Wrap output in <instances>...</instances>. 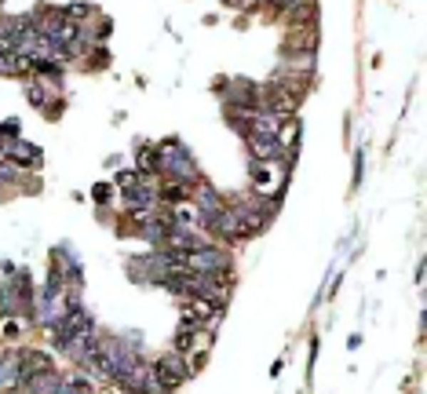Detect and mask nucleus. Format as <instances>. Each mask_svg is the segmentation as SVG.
Returning a JSON list of instances; mask_svg holds the SVG:
<instances>
[{
  "mask_svg": "<svg viewBox=\"0 0 427 394\" xmlns=\"http://www.w3.org/2000/svg\"><path fill=\"white\" fill-rule=\"evenodd\" d=\"M227 263H230V256L223 252V249H194V252H187V270L190 274H212V270H227Z\"/></svg>",
  "mask_w": 427,
  "mask_h": 394,
  "instance_id": "f03ea898",
  "label": "nucleus"
},
{
  "mask_svg": "<svg viewBox=\"0 0 427 394\" xmlns=\"http://www.w3.org/2000/svg\"><path fill=\"white\" fill-rule=\"evenodd\" d=\"M26 95H29V103H34V106H48V99H44V92H41V84H34V81L26 84Z\"/></svg>",
  "mask_w": 427,
  "mask_h": 394,
  "instance_id": "9d476101",
  "label": "nucleus"
},
{
  "mask_svg": "<svg viewBox=\"0 0 427 394\" xmlns=\"http://www.w3.org/2000/svg\"><path fill=\"white\" fill-rule=\"evenodd\" d=\"M139 175H143V172H120V175H117V183L128 190V187H135V183H139Z\"/></svg>",
  "mask_w": 427,
  "mask_h": 394,
  "instance_id": "9b49d317",
  "label": "nucleus"
},
{
  "mask_svg": "<svg viewBox=\"0 0 427 394\" xmlns=\"http://www.w3.org/2000/svg\"><path fill=\"white\" fill-rule=\"evenodd\" d=\"M249 150L256 161H278L282 157V146L274 142V135H259V132H249Z\"/></svg>",
  "mask_w": 427,
  "mask_h": 394,
  "instance_id": "39448f33",
  "label": "nucleus"
},
{
  "mask_svg": "<svg viewBox=\"0 0 427 394\" xmlns=\"http://www.w3.org/2000/svg\"><path fill=\"white\" fill-rule=\"evenodd\" d=\"M201 278H205L201 296L216 299V303H223L230 296V289H234V274H230V270H212V274H201Z\"/></svg>",
  "mask_w": 427,
  "mask_h": 394,
  "instance_id": "20e7f679",
  "label": "nucleus"
},
{
  "mask_svg": "<svg viewBox=\"0 0 427 394\" xmlns=\"http://www.w3.org/2000/svg\"><path fill=\"white\" fill-rule=\"evenodd\" d=\"M8 154H11L15 161H26V165H41V150L29 146V142H11Z\"/></svg>",
  "mask_w": 427,
  "mask_h": 394,
  "instance_id": "6e6552de",
  "label": "nucleus"
},
{
  "mask_svg": "<svg viewBox=\"0 0 427 394\" xmlns=\"http://www.w3.org/2000/svg\"><path fill=\"white\" fill-rule=\"evenodd\" d=\"M205 227H212V230H216L223 241H241V237H245V227H241V219H237V212L227 204L223 212H216V216H212Z\"/></svg>",
  "mask_w": 427,
  "mask_h": 394,
  "instance_id": "7ed1b4c3",
  "label": "nucleus"
},
{
  "mask_svg": "<svg viewBox=\"0 0 427 394\" xmlns=\"http://www.w3.org/2000/svg\"><path fill=\"white\" fill-rule=\"evenodd\" d=\"M63 15H66L70 22H81V19H91V15H96V8H91V4H70Z\"/></svg>",
  "mask_w": 427,
  "mask_h": 394,
  "instance_id": "1a4fd4ad",
  "label": "nucleus"
},
{
  "mask_svg": "<svg viewBox=\"0 0 427 394\" xmlns=\"http://www.w3.org/2000/svg\"><path fill=\"white\" fill-rule=\"evenodd\" d=\"M91 194H96V201H103V204L110 201V197H106V194H110V187H106V183H99V187H96V190H91Z\"/></svg>",
  "mask_w": 427,
  "mask_h": 394,
  "instance_id": "f8f14e48",
  "label": "nucleus"
},
{
  "mask_svg": "<svg viewBox=\"0 0 427 394\" xmlns=\"http://www.w3.org/2000/svg\"><path fill=\"white\" fill-rule=\"evenodd\" d=\"M190 194H194V183H179V179H168V183L158 190V201H165V204L172 208V204L190 201Z\"/></svg>",
  "mask_w": 427,
  "mask_h": 394,
  "instance_id": "423d86ee",
  "label": "nucleus"
},
{
  "mask_svg": "<svg viewBox=\"0 0 427 394\" xmlns=\"http://www.w3.org/2000/svg\"><path fill=\"white\" fill-rule=\"evenodd\" d=\"M197 328H201V325H194V321H182V325H179V332H175V347H172V351H179V354H190V351H194V336H197Z\"/></svg>",
  "mask_w": 427,
  "mask_h": 394,
  "instance_id": "0eeeda50",
  "label": "nucleus"
},
{
  "mask_svg": "<svg viewBox=\"0 0 427 394\" xmlns=\"http://www.w3.org/2000/svg\"><path fill=\"white\" fill-rule=\"evenodd\" d=\"M158 172H168V179H179V183H201V172H197L194 157L187 154V146H179L175 139L158 146Z\"/></svg>",
  "mask_w": 427,
  "mask_h": 394,
  "instance_id": "f257e3e1",
  "label": "nucleus"
}]
</instances>
